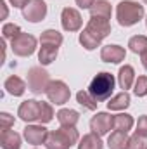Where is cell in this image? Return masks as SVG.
<instances>
[{
	"instance_id": "obj_1",
	"label": "cell",
	"mask_w": 147,
	"mask_h": 149,
	"mask_svg": "<svg viewBox=\"0 0 147 149\" xmlns=\"http://www.w3.org/2000/svg\"><path fill=\"white\" fill-rule=\"evenodd\" d=\"M111 35V24L109 19L104 17H94L90 16L87 28L80 33V43L87 50H94L101 45V42L106 37Z\"/></svg>"
},
{
	"instance_id": "obj_2",
	"label": "cell",
	"mask_w": 147,
	"mask_h": 149,
	"mask_svg": "<svg viewBox=\"0 0 147 149\" xmlns=\"http://www.w3.org/2000/svg\"><path fill=\"white\" fill-rule=\"evenodd\" d=\"M114 83H116V80L112 74L107 71H101L92 78V81L88 85V92L97 102L109 101L112 92H114Z\"/></svg>"
},
{
	"instance_id": "obj_3",
	"label": "cell",
	"mask_w": 147,
	"mask_h": 149,
	"mask_svg": "<svg viewBox=\"0 0 147 149\" xmlns=\"http://www.w3.org/2000/svg\"><path fill=\"white\" fill-rule=\"evenodd\" d=\"M146 10H144V5H140L139 2L135 0H123L118 3L116 7V19L121 26L128 28V26H133L137 24L142 17H144Z\"/></svg>"
},
{
	"instance_id": "obj_4",
	"label": "cell",
	"mask_w": 147,
	"mask_h": 149,
	"mask_svg": "<svg viewBox=\"0 0 147 149\" xmlns=\"http://www.w3.org/2000/svg\"><path fill=\"white\" fill-rule=\"evenodd\" d=\"M80 141V134L74 127H61L57 130L49 132V137L45 141L47 149H69Z\"/></svg>"
},
{
	"instance_id": "obj_5",
	"label": "cell",
	"mask_w": 147,
	"mask_h": 149,
	"mask_svg": "<svg viewBox=\"0 0 147 149\" xmlns=\"http://www.w3.org/2000/svg\"><path fill=\"white\" fill-rule=\"evenodd\" d=\"M28 88L38 95V94H43V92H47V88H49V85H50V74L47 73L42 66H33V68H30L28 70Z\"/></svg>"
},
{
	"instance_id": "obj_6",
	"label": "cell",
	"mask_w": 147,
	"mask_h": 149,
	"mask_svg": "<svg viewBox=\"0 0 147 149\" xmlns=\"http://www.w3.org/2000/svg\"><path fill=\"white\" fill-rule=\"evenodd\" d=\"M10 49L19 57H28L37 50V38L30 33H19L10 40Z\"/></svg>"
},
{
	"instance_id": "obj_7",
	"label": "cell",
	"mask_w": 147,
	"mask_h": 149,
	"mask_svg": "<svg viewBox=\"0 0 147 149\" xmlns=\"http://www.w3.org/2000/svg\"><path fill=\"white\" fill-rule=\"evenodd\" d=\"M45 94H47V99L52 104H57V106L66 104L69 101V97H71V90L62 80H52Z\"/></svg>"
},
{
	"instance_id": "obj_8",
	"label": "cell",
	"mask_w": 147,
	"mask_h": 149,
	"mask_svg": "<svg viewBox=\"0 0 147 149\" xmlns=\"http://www.w3.org/2000/svg\"><path fill=\"white\" fill-rule=\"evenodd\" d=\"M23 17L30 23H40L47 16V3L45 0H26V3L21 7Z\"/></svg>"
},
{
	"instance_id": "obj_9",
	"label": "cell",
	"mask_w": 147,
	"mask_h": 149,
	"mask_svg": "<svg viewBox=\"0 0 147 149\" xmlns=\"http://www.w3.org/2000/svg\"><path fill=\"white\" fill-rule=\"evenodd\" d=\"M111 128H114V116L109 113H97L90 120V130L101 137L109 134Z\"/></svg>"
},
{
	"instance_id": "obj_10",
	"label": "cell",
	"mask_w": 147,
	"mask_h": 149,
	"mask_svg": "<svg viewBox=\"0 0 147 149\" xmlns=\"http://www.w3.org/2000/svg\"><path fill=\"white\" fill-rule=\"evenodd\" d=\"M61 24L66 31H78L83 24L81 14L73 7H64L61 12Z\"/></svg>"
},
{
	"instance_id": "obj_11",
	"label": "cell",
	"mask_w": 147,
	"mask_h": 149,
	"mask_svg": "<svg viewBox=\"0 0 147 149\" xmlns=\"http://www.w3.org/2000/svg\"><path fill=\"white\" fill-rule=\"evenodd\" d=\"M24 139L28 141V144L31 146H40V144H45L47 137H49V130L40 123V125H26L24 127V132H23Z\"/></svg>"
},
{
	"instance_id": "obj_12",
	"label": "cell",
	"mask_w": 147,
	"mask_h": 149,
	"mask_svg": "<svg viewBox=\"0 0 147 149\" xmlns=\"http://www.w3.org/2000/svg\"><path fill=\"white\" fill-rule=\"evenodd\" d=\"M17 116L26 123L38 121V118H40V102L35 101V99H28V101L21 102V106L17 109Z\"/></svg>"
},
{
	"instance_id": "obj_13",
	"label": "cell",
	"mask_w": 147,
	"mask_h": 149,
	"mask_svg": "<svg viewBox=\"0 0 147 149\" xmlns=\"http://www.w3.org/2000/svg\"><path fill=\"white\" fill-rule=\"evenodd\" d=\"M125 57H126V50L119 45H106L101 49V59L104 63L119 64L121 61H125Z\"/></svg>"
},
{
	"instance_id": "obj_14",
	"label": "cell",
	"mask_w": 147,
	"mask_h": 149,
	"mask_svg": "<svg viewBox=\"0 0 147 149\" xmlns=\"http://www.w3.org/2000/svg\"><path fill=\"white\" fill-rule=\"evenodd\" d=\"M3 88H5L7 94H10V95H14V97H21V95L26 92V83H24L19 76L12 74V76H9V78L5 80Z\"/></svg>"
},
{
	"instance_id": "obj_15",
	"label": "cell",
	"mask_w": 147,
	"mask_h": 149,
	"mask_svg": "<svg viewBox=\"0 0 147 149\" xmlns=\"http://www.w3.org/2000/svg\"><path fill=\"white\" fill-rule=\"evenodd\" d=\"M2 149H21V135L14 130H3L0 134Z\"/></svg>"
},
{
	"instance_id": "obj_16",
	"label": "cell",
	"mask_w": 147,
	"mask_h": 149,
	"mask_svg": "<svg viewBox=\"0 0 147 149\" xmlns=\"http://www.w3.org/2000/svg\"><path fill=\"white\" fill-rule=\"evenodd\" d=\"M130 94L126 92V90H123V92H119V94H116L114 97H111L109 102H107V109L109 111H123V109H126L128 106H130Z\"/></svg>"
},
{
	"instance_id": "obj_17",
	"label": "cell",
	"mask_w": 147,
	"mask_h": 149,
	"mask_svg": "<svg viewBox=\"0 0 147 149\" xmlns=\"http://www.w3.org/2000/svg\"><path fill=\"white\" fill-rule=\"evenodd\" d=\"M133 81H135V71H133V68L130 64L121 66L119 73H118V83H119V87L123 90H128V88H132Z\"/></svg>"
},
{
	"instance_id": "obj_18",
	"label": "cell",
	"mask_w": 147,
	"mask_h": 149,
	"mask_svg": "<svg viewBox=\"0 0 147 149\" xmlns=\"http://www.w3.org/2000/svg\"><path fill=\"white\" fill-rule=\"evenodd\" d=\"M59 54V47L55 45H42L40 50H38V61L42 66H47V64H52L55 61Z\"/></svg>"
},
{
	"instance_id": "obj_19",
	"label": "cell",
	"mask_w": 147,
	"mask_h": 149,
	"mask_svg": "<svg viewBox=\"0 0 147 149\" xmlns=\"http://www.w3.org/2000/svg\"><path fill=\"white\" fill-rule=\"evenodd\" d=\"M128 142H130V137L126 132H118L114 130L107 139V148L109 149H128Z\"/></svg>"
},
{
	"instance_id": "obj_20",
	"label": "cell",
	"mask_w": 147,
	"mask_h": 149,
	"mask_svg": "<svg viewBox=\"0 0 147 149\" xmlns=\"http://www.w3.org/2000/svg\"><path fill=\"white\" fill-rule=\"evenodd\" d=\"M111 14H112V9H111V3L107 0H95V3L90 9V16H94V17L111 19Z\"/></svg>"
},
{
	"instance_id": "obj_21",
	"label": "cell",
	"mask_w": 147,
	"mask_h": 149,
	"mask_svg": "<svg viewBox=\"0 0 147 149\" xmlns=\"http://www.w3.org/2000/svg\"><path fill=\"white\" fill-rule=\"evenodd\" d=\"M57 121L61 123V127H76V123L80 121V113L74 109H61L57 113Z\"/></svg>"
},
{
	"instance_id": "obj_22",
	"label": "cell",
	"mask_w": 147,
	"mask_h": 149,
	"mask_svg": "<svg viewBox=\"0 0 147 149\" xmlns=\"http://www.w3.org/2000/svg\"><path fill=\"white\" fill-rule=\"evenodd\" d=\"M133 123H135L133 121V116L128 114V113L114 114V130H118V132H126L128 134V130H132Z\"/></svg>"
},
{
	"instance_id": "obj_23",
	"label": "cell",
	"mask_w": 147,
	"mask_h": 149,
	"mask_svg": "<svg viewBox=\"0 0 147 149\" xmlns=\"http://www.w3.org/2000/svg\"><path fill=\"white\" fill-rule=\"evenodd\" d=\"M104 144L101 141V135L97 134H87L80 139V144H78V149H102Z\"/></svg>"
},
{
	"instance_id": "obj_24",
	"label": "cell",
	"mask_w": 147,
	"mask_h": 149,
	"mask_svg": "<svg viewBox=\"0 0 147 149\" xmlns=\"http://www.w3.org/2000/svg\"><path fill=\"white\" fill-rule=\"evenodd\" d=\"M76 101H78L80 106H83V109H88V111H95V109H97V104H99V102L90 95L88 90H80V92L76 94Z\"/></svg>"
},
{
	"instance_id": "obj_25",
	"label": "cell",
	"mask_w": 147,
	"mask_h": 149,
	"mask_svg": "<svg viewBox=\"0 0 147 149\" xmlns=\"http://www.w3.org/2000/svg\"><path fill=\"white\" fill-rule=\"evenodd\" d=\"M62 40L64 38L57 30H45L42 33V37H40V43L42 45H55V47H59L62 43Z\"/></svg>"
},
{
	"instance_id": "obj_26",
	"label": "cell",
	"mask_w": 147,
	"mask_h": 149,
	"mask_svg": "<svg viewBox=\"0 0 147 149\" xmlns=\"http://www.w3.org/2000/svg\"><path fill=\"white\" fill-rule=\"evenodd\" d=\"M128 47L133 54H139L142 56L144 52H147V37L144 35H135L128 40Z\"/></svg>"
},
{
	"instance_id": "obj_27",
	"label": "cell",
	"mask_w": 147,
	"mask_h": 149,
	"mask_svg": "<svg viewBox=\"0 0 147 149\" xmlns=\"http://www.w3.org/2000/svg\"><path fill=\"white\" fill-rule=\"evenodd\" d=\"M52 120H54V108H52V104L40 102V118H38V121L42 125H45V123H50Z\"/></svg>"
},
{
	"instance_id": "obj_28",
	"label": "cell",
	"mask_w": 147,
	"mask_h": 149,
	"mask_svg": "<svg viewBox=\"0 0 147 149\" xmlns=\"http://www.w3.org/2000/svg\"><path fill=\"white\" fill-rule=\"evenodd\" d=\"M19 33H23V31H21V28H19L17 24H14V23H5L3 28H2L3 40H12V38L17 37Z\"/></svg>"
},
{
	"instance_id": "obj_29",
	"label": "cell",
	"mask_w": 147,
	"mask_h": 149,
	"mask_svg": "<svg viewBox=\"0 0 147 149\" xmlns=\"http://www.w3.org/2000/svg\"><path fill=\"white\" fill-rule=\"evenodd\" d=\"M128 149H147V137L140 135V134H133L130 137V142H128Z\"/></svg>"
},
{
	"instance_id": "obj_30",
	"label": "cell",
	"mask_w": 147,
	"mask_h": 149,
	"mask_svg": "<svg viewBox=\"0 0 147 149\" xmlns=\"http://www.w3.org/2000/svg\"><path fill=\"white\" fill-rule=\"evenodd\" d=\"M137 97H146L147 95V74H142L135 80V88H133Z\"/></svg>"
},
{
	"instance_id": "obj_31",
	"label": "cell",
	"mask_w": 147,
	"mask_h": 149,
	"mask_svg": "<svg viewBox=\"0 0 147 149\" xmlns=\"http://www.w3.org/2000/svg\"><path fill=\"white\" fill-rule=\"evenodd\" d=\"M14 116H10L9 113H0V128H2V132L3 130H10L12 127H14Z\"/></svg>"
},
{
	"instance_id": "obj_32",
	"label": "cell",
	"mask_w": 147,
	"mask_h": 149,
	"mask_svg": "<svg viewBox=\"0 0 147 149\" xmlns=\"http://www.w3.org/2000/svg\"><path fill=\"white\" fill-rule=\"evenodd\" d=\"M135 132L140 134V135H144V137H147V114H144V116L139 118V121H137V130H135Z\"/></svg>"
},
{
	"instance_id": "obj_33",
	"label": "cell",
	"mask_w": 147,
	"mask_h": 149,
	"mask_svg": "<svg viewBox=\"0 0 147 149\" xmlns=\"http://www.w3.org/2000/svg\"><path fill=\"white\" fill-rule=\"evenodd\" d=\"M74 2L80 9H92V5L95 3V0H74Z\"/></svg>"
},
{
	"instance_id": "obj_34",
	"label": "cell",
	"mask_w": 147,
	"mask_h": 149,
	"mask_svg": "<svg viewBox=\"0 0 147 149\" xmlns=\"http://www.w3.org/2000/svg\"><path fill=\"white\" fill-rule=\"evenodd\" d=\"M9 2H10V3H12L14 7H19V9H21V7H23L24 3H26V0H9Z\"/></svg>"
},
{
	"instance_id": "obj_35",
	"label": "cell",
	"mask_w": 147,
	"mask_h": 149,
	"mask_svg": "<svg viewBox=\"0 0 147 149\" xmlns=\"http://www.w3.org/2000/svg\"><path fill=\"white\" fill-rule=\"evenodd\" d=\"M0 5H2V9H3V16H2V17L5 19V17H7V5H5V2H3V0H0Z\"/></svg>"
},
{
	"instance_id": "obj_36",
	"label": "cell",
	"mask_w": 147,
	"mask_h": 149,
	"mask_svg": "<svg viewBox=\"0 0 147 149\" xmlns=\"http://www.w3.org/2000/svg\"><path fill=\"white\" fill-rule=\"evenodd\" d=\"M140 57H142V66H144V68L147 70V52H144Z\"/></svg>"
},
{
	"instance_id": "obj_37",
	"label": "cell",
	"mask_w": 147,
	"mask_h": 149,
	"mask_svg": "<svg viewBox=\"0 0 147 149\" xmlns=\"http://www.w3.org/2000/svg\"><path fill=\"white\" fill-rule=\"evenodd\" d=\"M142 2H144V3H147V0H142Z\"/></svg>"
},
{
	"instance_id": "obj_38",
	"label": "cell",
	"mask_w": 147,
	"mask_h": 149,
	"mask_svg": "<svg viewBox=\"0 0 147 149\" xmlns=\"http://www.w3.org/2000/svg\"><path fill=\"white\" fill-rule=\"evenodd\" d=\"M146 26H147V17H146Z\"/></svg>"
}]
</instances>
